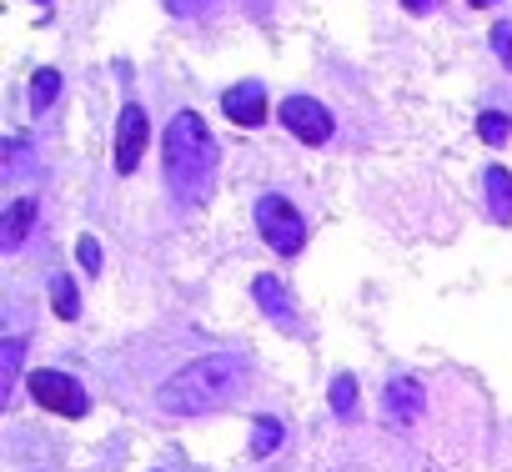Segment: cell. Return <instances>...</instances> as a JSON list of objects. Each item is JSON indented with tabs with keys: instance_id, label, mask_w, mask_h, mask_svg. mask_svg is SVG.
Here are the masks:
<instances>
[{
	"instance_id": "obj_10",
	"label": "cell",
	"mask_w": 512,
	"mask_h": 472,
	"mask_svg": "<svg viewBox=\"0 0 512 472\" xmlns=\"http://www.w3.org/2000/svg\"><path fill=\"white\" fill-rule=\"evenodd\" d=\"M31 221H36V196H21L6 206V216H0V247L16 252L26 236H31Z\"/></svg>"
},
{
	"instance_id": "obj_23",
	"label": "cell",
	"mask_w": 512,
	"mask_h": 472,
	"mask_svg": "<svg viewBox=\"0 0 512 472\" xmlns=\"http://www.w3.org/2000/svg\"><path fill=\"white\" fill-rule=\"evenodd\" d=\"M246 11H251V16H267V11H272V0H246Z\"/></svg>"
},
{
	"instance_id": "obj_2",
	"label": "cell",
	"mask_w": 512,
	"mask_h": 472,
	"mask_svg": "<svg viewBox=\"0 0 512 472\" xmlns=\"http://www.w3.org/2000/svg\"><path fill=\"white\" fill-rule=\"evenodd\" d=\"M241 372H246V367H241L236 352H206V357L186 362L181 372H171V377L161 382L156 402H161V412H171V417H201V412H216V407L231 402Z\"/></svg>"
},
{
	"instance_id": "obj_1",
	"label": "cell",
	"mask_w": 512,
	"mask_h": 472,
	"mask_svg": "<svg viewBox=\"0 0 512 472\" xmlns=\"http://www.w3.org/2000/svg\"><path fill=\"white\" fill-rule=\"evenodd\" d=\"M161 161H166V186L181 206H196L211 196L216 181V141L196 111H176L166 136H161Z\"/></svg>"
},
{
	"instance_id": "obj_17",
	"label": "cell",
	"mask_w": 512,
	"mask_h": 472,
	"mask_svg": "<svg viewBox=\"0 0 512 472\" xmlns=\"http://www.w3.org/2000/svg\"><path fill=\"white\" fill-rule=\"evenodd\" d=\"M332 412H337V417H352V412H357V377H352V372H342V377L332 382Z\"/></svg>"
},
{
	"instance_id": "obj_6",
	"label": "cell",
	"mask_w": 512,
	"mask_h": 472,
	"mask_svg": "<svg viewBox=\"0 0 512 472\" xmlns=\"http://www.w3.org/2000/svg\"><path fill=\"white\" fill-rule=\"evenodd\" d=\"M146 141H151V121H146V111H141L136 101L121 106V126H116V171H121V176H131V171L141 166Z\"/></svg>"
},
{
	"instance_id": "obj_13",
	"label": "cell",
	"mask_w": 512,
	"mask_h": 472,
	"mask_svg": "<svg viewBox=\"0 0 512 472\" xmlns=\"http://www.w3.org/2000/svg\"><path fill=\"white\" fill-rule=\"evenodd\" d=\"M282 437H287L282 417H256L251 422V457H272L282 447Z\"/></svg>"
},
{
	"instance_id": "obj_16",
	"label": "cell",
	"mask_w": 512,
	"mask_h": 472,
	"mask_svg": "<svg viewBox=\"0 0 512 472\" xmlns=\"http://www.w3.org/2000/svg\"><path fill=\"white\" fill-rule=\"evenodd\" d=\"M477 136H482L487 146H502V141L512 136V116H502V111H482V116H477Z\"/></svg>"
},
{
	"instance_id": "obj_9",
	"label": "cell",
	"mask_w": 512,
	"mask_h": 472,
	"mask_svg": "<svg viewBox=\"0 0 512 472\" xmlns=\"http://www.w3.org/2000/svg\"><path fill=\"white\" fill-rule=\"evenodd\" d=\"M251 297L262 302V312H267L272 322H282V327H297V302H292V292H287L277 277H256V282H251Z\"/></svg>"
},
{
	"instance_id": "obj_11",
	"label": "cell",
	"mask_w": 512,
	"mask_h": 472,
	"mask_svg": "<svg viewBox=\"0 0 512 472\" xmlns=\"http://www.w3.org/2000/svg\"><path fill=\"white\" fill-rule=\"evenodd\" d=\"M482 196H487L492 221H512V171L507 166H487L482 171Z\"/></svg>"
},
{
	"instance_id": "obj_20",
	"label": "cell",
	"mask_w": 512,
	"mask_h": 472,
	"mask_svg": "<svg viewBox=\"0 0 512 472\" xmlns=\"http://www.w3.org/2000/svg\"><path fill=\"white\" fill-rule=\"evenodd\" d=\"M76 257H81L86 272H101V242H96V236H81V242H76Z\"/></svg>"
},
{
	"instance_id": "obj_8",
	"label": "cell",
	"mask_w": 512,
	"mask_h": 472,
	"mask_svg": "<svg viewBox=\"0 0 512 472\" xmlns=\"http://www.w3.org/2000/svg\"><path fill=\"white\" fill-rule=\"evenodd\" d=\"M221 111H226V121H236V126H262V121L272 116V106H267V86H262V81H241V86H231V91L221 96Z\"/></svg>"
},
{
	"instance_id": "obj_24",
	"label": "cell",
	"mask_w": 512,
	"mask_h": 472,
	"mask_svg": "<svg viewBox=\"0 0 512 472\" xmlns=\"http://www.w3.org/2000/svg\"><path fill=\"white\" fill-rule=\"evenodd\" d=\"M467 6H497V0H467Z\"/></svg>"
},
{
	"instance_id": "obj_4",
	"label": "cell",
	"mask_w": 512,
	"mask_h": 472,
	"mask_svg": "<svg viewBox=\"0 0 512 472\" xmlns=\"http://www.w3.org/2000/svg\"><path fill=\"white\" fill-rule=\"evenodd\" d=\"M26 387H31V397H36V407H41V412H56V417H71V422L91 412L86 387H81L76 377L56 372V367H36V372L26 377Z\"/></svg>"
},
{
	"instance_id": "obj_3",
	"label": "cell",
	"mask_w": 512,
	"mask_h": 472,
	"mask_svg": "<svg viewBox=\"0 0 512 472\" xmlns=\"http://www.w3.org/2000/svg\"><path fill=\"white\" fill-rule=\"evenodd\" d=\"M256 231H262V242L282 257H297L307 247V221L302 211L287 201V196H262L256 201Z\"/></svg>"
},
{
	"instance_id": "obj_18",
	"label": "cell",
	"mask_w": 512,
	"mask_h": 472,
	"mask_svg": "<svg viewBox=\"0 0 512 472\" xmlns=\"http://www.w3.org/2000/svg\"><path fill=\"white\" fill-rule=\"evenodd\" d=\"M166 11L181 16V21H196V16H211L216 0H166Z\"/></svg>"
},
{
	"instance_id": "obj_14",
	"label": "cell",
	"mask_w": 512,
	"mask_h": 472,
	"mask_svg": "<svg viewBox=\"0 0 512 472\" xmlns=\"http://www.w3.org/2000/svg\"><path fill=\"white\" fill-rule=\"evenodd\" d=\"M51 302H56V317H66V322L81 317V297H76L71 277H51Z\"/></svg>"
},
{
	"instance_id": "obj_22",
	"label": "cell",
	"mask_w": 512,
	"mask_h": 472,
	"mask_svg": "<svg viewBox=\"0 0 512 472\" xmlns=\"http://www.w3.org/2000/svg\"><path fill=\"white\" fill-rule=\"evenodd\" d=\"M437 6V0H402V11H412V16H427Z\"/></svg>"
},
{
	"instance_id": "obj_5",
	"label": "cell",
	"mask_w": 512,
	"mask_h": 472,
	"mask_svg": "<svg viewBox=\"0 0 512 472\" xmlns=\"http://www.w3.org/2000/svg\"><path fill=\"white\" fill-rule=\"evenodd\" d=\"M282 126H287L297 141H307V146H322V141H332V131H337L332 111H327L322 101H312V96H287V101H282Z\"/></svg>"
},
{
	"instance_id": "obj_7",
	"label": "cell",
	"mask_w": 512,
	"mask_h": 472,
	"mask_svg": "<svg viewBox=\"0 0 512 472\" xmlns=\"http://www.w3.org/2000/svg\"><path fill=\"white\" fill-rule=\"evenodd\" d=\"M422 407H427V392H422L417 377H392V382H387V392H382V417H387L392 427H412V422L422 417Z\"/></svg>"
},
{
	"instance_id": "obj_19",
	"label": "cell",
	"mask_w": 512,
	"mask_h": 472,
	"mask_svg": "<svg viewBox=\"0 0 512 472\" xmlns=\"http://www.w3.org/2000/svg\"><path fill=\"white\" fill-rule=\"evenodd\" d=\"M492 51H497V61L512 71V21H502V26H492Z\"/></svg>"
},
{
	"instance_id": "obj_12",
	"label": "cell",
	"mask_w": 512,
	"mask_h": 472,
	"mask_svg": "<svg viewBox=\"0 0 512 472\" xmlns=\"http://www.w3.org/2000/svg\"><path fill=\"white\" fill-rule=\"evenodd\" d=\"M21 357H26V342H21V337L0 342V402H11V392H16V382H21Z\"/></svg>"
},
{
	"instance_id": "obj_15",
	"label": "cell",
	"mask_w": 512,
	"mask_h": 472,
	"mask_svg": "<svg viewBox=\"0 0 512 472\" xmlns=\"http://www.w3.org/2000/svg\"><path fill=\"white\" fill-rule=\"evenodd\" d=\"M56 96H61V76L56 71H36L31 76V106L46 111V106H56Z\"/></svg>"
},
{
	"instance_id": "obj_21",
	"label": "cell",
	"mask_w": 512,
	"mask_h": 472,
	"mask_svg": "<svg viewBox=\"0 0 512 472\" xmlns=\"http://www.w3.org/2000/svg\"><path fill=\"white\" fill-rule=\"evenodd\" d=\"M26 161H31V156H26V141L16 136V141L6 146V171H11V176H21V171H26Z\"/></svg>"
}]
</instances>
